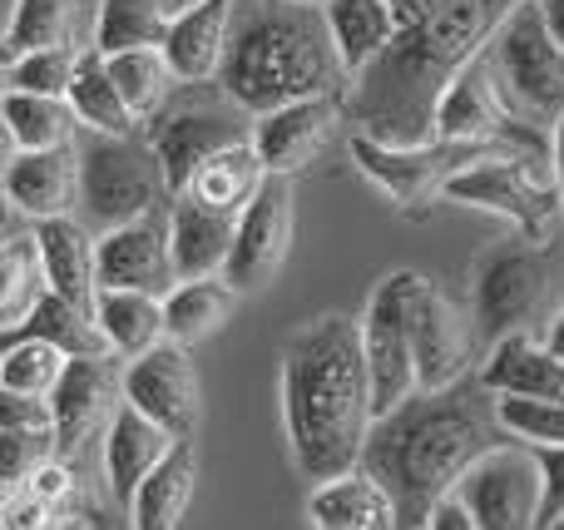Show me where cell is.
<instances>
[{"instance_id": "f6af8a7d", "label": "cell", "mask_w": 564, "mask_h": 530, "mask_svg": "<svg viewBox=\"0 0 564 530\" xmlns=\"http://www.w3.org/2000/svg\"><path fill=\"white\" fill-rule=\"evenodd\" d=\"M50 521H55V511H45L30 491H6L0 496V526L6 530H50Z\"/></svg>"}, {"instance_id": "8d00e7d4", "label": "cell", "mask_w": 564, "mask_h": 530, "mask_svg": "<svg viewBox=\"0 0 564 530\" xmlns=\"http://www.w3.org/2000/svg\"><path fill=\"white\" fill-rule=\"evenodd\" d=\"M10 333L40 337V343L59 347L65 357H109L105 337H99V327H95V313H79V307H69L65 298H55V293L40 298L35 313L20 327H10Z\"/></svg>"}, {"instance_id": "e575fe53", "label": "cell", "mask_w": 564, "mask_h": 530, "mask_svg": "<svg viewBox=\"0 0 564 530\" xmlns=\"http://www.w3.org/2000/svg\"><path fill=\"white\" fill-rule=\"evenodd\" d=\"M75 15H79V0H15L0 40H6L10 60L35 55V50H55V45H75Z\"/></svg>"}, {"instance_id": "7bdbcfd3", "label": "cell", "mask_w": 564, "mask_h": 530, "mask_svg": "<svg viewBox=\"0 0 564 530\" xmlns=\"http://www.w3.org/2000/svg\"><path fill=\"white\" fill-rule=\"evenodd\" d=\"M20 491H30L40 506H45V511L59 516V506H69V496H75V466L59 462V456H50V462L40 466V472L30 476Z\"/></svg>"}, {"instance_id": "5b68a950", "label": "cell", "mask_w": 564, "mask_h": 530, "mask_svg": "<svg viewBox=\"0 0 564 530\" xmlns=\"http://www.w3.org/2000/svg\"><path fill=\"white\" fill-rule=\"evenodd\" d=\"M486 60L510 125L550 134L564 119V50L550 35L540 0H520L500 20L486 40Z\"/></svg>"}, {"instance_id": "7c38bea8", "label": "cell", "mask_w": 564, "mask_h": 530, "mask_svg": "<svg viewBox=\"0 0 564 530\" xmlns=\"http://www.w3.org/2000/svg\"><path fill=\"white\" fill-rule=\"evenodd\" d=\"M456 496L476 530H535L540 462L525 442H500L456 482Z\"/></svg>"}, {"instance_id": "11a10c76", "label": "cell", "mask_w": 564, "mask_h": 530, "mask_svg": "<svg viewBox=\"0 0 564 530\" xmlns=\"http://www.w3.org/2000/svg\"><path fill=\"white\" fill-rule=\"evenodd\" d=\"M10 218H15V208H10V204H6V194H0V228H6Z\"/></svg>"}, {"instance_id": "9f6ffc18", "label": "cell", "mask_w": 564, "mask_h": 530, "mask_svg": "<svg viewBox=\"0 0 564 530\" xmlns=\"http://www.w3.org/2000/svg\"><path fill=\"white\" fill-rule=\"evenodd\" d=\"M312 6H322V0H312Z\"/></svg>"}, {"instance_id": "cb8c5ba5", "label": "cell", "mask_w": 564, "mask_h": 530, "mask_svg": "<svg viewBox=\"0 0 564 530\" xmlns=\"http://www.w3.org/2000/svg\"><path fill=\"white\" fill-rule=\"evenodd\" d=\"M169 446L174 442H169L154 422H144L134 407L119 402V412L109 417V426H105V482H109V496H115L119 511H129L139 482L164 462Z\"/></svg>"}, {"instance_id": "9a60e30c", "label": "cell", "mask_w": 564, "mask_h": 530, "mask_svg": "<svg viewBox=\"0 0 564 530\" xmlns=\"http://www.w3.org/2000/svg\"><path fill=\"white\" fill-rule=\"evenodd\" d=\"M292 244V179H263L258 198L238 214L234 224V248L224 263V283L234 293H258L278 278V268L288 263Z\"/></svg>"}, {"instance_id": "c3c4849f", "label": "cell", "mask_w": 564, "mask_h": 530, "mask_svg": "<svg viewBox=\"0 0 564 530\" xmlns=\"http://www.w3.org/2000/svg\"><path fill=\"white\" fill-rule=\"evenodd\" d=\"M540 343H545L550 353H555L560 363H564V307H555V313H550V323H545V337H540Z\"/></svg>"}, {"instance_id": "6f0895ef", "label": "cell", "mask_w": 564, "mask_h": 530, "mask_svg": "<svg viewBox=\"0 0 564 530\" xmlns=\"http://www.w3.org/2000/svg\"><path fill=\"white\" fill-rule=\"evenodd\" d=\"M0 530H6V526H0Z\"/></svg>"}, {"instance_id": "7a4b0ae2", "label": "cell", "mask_w": 564, "mask_h": 530, "mask_svg": "<svg viewBox=\"0 0 564 530\" xmlns=\"http://www.w3.org/2000/svg\"><path fill=\"white\" fill-rule=\"evenodd\" d=\"M516 6L520 0H441L416 30H401L387 55L347 85L341 109L357 134L391 149L426 144L446 85L486 50Z\"/></svg>"}, {"instance_id": "e0dca14e", "label": "cell", "mask_w": 564, "mask_h": 530, "mask_svg": "<svg viewBox=\"0 0 564 530\" xmlns=\"http://www.w3.org/2000/svg\"><path fill=\"white\" fill-rule=\"evenodd\" d=\"M95 283L99 293H144L164 298L174 288V258H169V214H149L124 224L95 244Z\"/></svg>"}, {"instance_id": "4316f807", "label": "cell", "mask_w": 564, "mask_h": 530, "mask_svg": "<svg viewBox=\"0 0 564 530\" xmlns=\"http://www.w3.org/2000/svg\"><path fill=\"white\" fill-rule=\"evenodd\" d=\"M268 169L263 159H258L253 139H243V144H228L218 149V154H208L204 164L188 174V198H198L204 208H214V214H228L238 218L248 204L258 198V188H263Z\"/></svg>"}, {"instance_id": "816d5d0a", "label": "cell", "mask_w": 564, "mask_h": 530, "mask_svg": "<svg viewBox=\"0 0 564 530\" xmlns=\"http://www.w3.org/2000/svg\"><path fill=\"white\" fill-rule=\"evenodd\" d=\"M15 154H20V149H15V139H10L6 119H0V179H6V169L15 164Z\"/></svg>"}, {"instance_id": "4dcf8cb0", "label": "cell", "mask_w": 564, "mask_h": 530, "mask_svg": "<svg viewBox=\"0 0 564 530\" xmlns=\"http://www.w3.org/2000/svg\"><path fill=\"white\" fill-rule=\"evenodd\" d=\"M95 327L105 337L115 363H134V357L154 353L164 343V313L159 298L144 293H99L95 298Z\"/></svg>"}, {"instance_id": "52a82bcc", "label": "cell", "mask_w": 564, "mask_h": 530, "mask_svg": "<svg viewBox=\"0 0 564 530\" xmlns=\"http://www.w3.org/2000/svg\"><path fill=\"white\" fill-rule=\"evenodd\" d=\"M555 298V258L545 244L530 238H500L476 258L470 278V327L476 343L496 347L500 337L530 333L535 323H550Z\"/></svg>"}, {"instance_id": "484cf974", "label": "cell", "mask_w": 564, "mask_h": 530, "mask_svg": "<svg viewBox=\"0 0 564 530\" xmlns=\"http://www.w3.org/2000/svg\"><path fill=\"white\" fill-rule=\"evenodd\" d=\"M307 521L317 530H397V511L367 472H347L312 486Z\"/></svg>"}, {"instance_id": "f1b7e54d", "label": "cell", "mask_w": 564, "mask_h": 530, "mask_svg": "<svg viewBox=\"0 0 564 530\" xmlns=\"http://www.w3.org/2000/svg\"><path fill=\"white\" fill-rule=\"evenodd\" d=\"M234 288L224 278H198V283H174L159 298V313H164V343L174 347H194L204 337H214L218 327L234 317Z\"/></svg>"}, {"instance_id": "d590c367", "label": "cell", "mask_w": 564, "mask_h": 530, "mask_svg": "<svg viewBox=\"0 0 564 530\" xmlns=\"http://www.w3.org/2000/svg\"><path fill=\"white\" fill-rule=\"evenodd\" d=\"M40 298H45V273H40L35 234L0 238V333L25 323Z\"/></svg>"}, {"instance_id": "b9f144b4", "label": "cell", "mask_w": 564, "mask_h": 530, "mask_svg": "<svg viewBox=\"0 0 564 530\" xmlns=\"http://www.w3.org/2000/svg\"><path fill=\"white\" fill-rule=\"evenodd\" d=\"M540 462V516L535 530L564 526V446H530Z\"/></svg>"}, {"instance_id": "ffe728a7", "label": "cell", "mask_w": 564, "mask_h": 530, "mask_svg": "<svg viewBox=\"0 0 564 530\" xmlns=\"http://www.w3.org/2000/svg\"><path fill=\"white\" fill-rule=\"evenodd\" d=\"M164 214H169V258H174V283L224 278L238 218L214 214V208H204L198 198H188V194L169 198Z\"/></svg>"}, {"instance_id": "d6986e66", "label": "cell", "mask_w": 564, "mask_h": 530, "mask_svg": "<svg viewBox=\"0 0 564 530\" xmlns=\"http://www.w3.org/2000/svg\"><path fill=\"white\" fill-rule=\"evenodd\" d=\"M0 194L15 208V218H75L79 204V159L69 149H40V154H15V164L0 179Z\"/></svg>"}, {"instance_id": "d4e9b609", "label": "cell", "mask_w": 564, "mask_h": 530, "mask_svg": "<svg viewBox=\"0 0 564 530\" xmlns=\"http://www.w3.org/2000/svg\"><path fill=\"white\" fill-rule=\"evenodd\" d=\"M194 482H198V452L194 442H174L169 456L154 472L139 482L134 501H129V526L134 530H178L188 501H194Z\"/></svg>"}, {"instance_id": "ee69618b", "label": "cell", "mask_w": 564, "mask_h": 530, "mask_svg": "<svg viewBox=\"0 0 564 530\" xmlns=\"http://www.w3.org/2000/svg\"><path fill=\"white\" fill-rule=\"evenodd\" d=\"M0 432H50V402L0 387Z\"/></svg>"}, {"instance_id": "836d02e7", "label": "cell", "mask_w": 564, "mask_h": 530, "mask_svg": "<svg viewBox=\"0 0 564 530\" xmlns=\"http://www.w3.org/2000/svg\"><path fill=\"white\" fill-rule=\"evenodd\" d=\"M105 69H109V79H115L119 99L129 105V115L139 119V129H144L149 119H154L159 109L174 99V89H178L174 69L164 65V55H159V50H129V55H109Z\"/></svg>"}, {"instance_id": "681fc988", "label": "cell", "mask_w": 564, "mask_h": 530, "mask_svg": "<svg viewBox=\"0 0 564 530\" xmlns=\"http://www.w3.org/2000/svg\"><path fill=\"white\" fill-rule=\"evenodd\" d=\"M550 164H555V179H560V204H564V119L550 129Z\"/></svg>"}, {"instance_id": "1f68e13d", "label": "cell", "mask_w": 564, "mask_h": 530, "mask_svg": "<svg viewBox=\"0 0 564 530\" xmlns=\"http://www.w3.org/2000/svg\"><path fill=\"white\" fill-rule=\"evenodd\" d=\"M0 119H6L10 139H15L20 154H40V149H69L79 139V125L69 115L65 99L50 95H20L6 89L0 95Z\"/></svg>"}, {"instance_id": "7402d4cb", "label": "cell", "mask_w": 564, "mask_h": 530, "mask_svg": "<svg viewBox=\"0 0 564 530\" xmlns=\"http://www.w3.org/2000/svg\"><path fill=\"white\" fill-rule=\"evenodd\" d=\"M228 15H234V0H198V6L169 15V35L159 45V55L174 69L178 85H214L218 79Z\"/></svg>"}, {"instance_id": "db71d44e", "label": "cell", "mask_w": 564, "mask_h": 530, "mask_svg": "<svg viewBox=\"0 0 564 530\" xmlns=\"http://www.w3.org/2000/svg\"><path fill=\"white\" fill-rule=\"evenodd\" d=\"M188 6H198V0H164L169 15H178V10H188Z\"/></svg>"}, {"instance_id": "91938a15", "label": "cell", "mask_w": 564, "mask_h": 530, "mask_svg": "<svg viewBox=\"0 0 564 530\" xmlns=\"http://www.w3.org/2000/svg\"><path fill=\"white\" fill-rule=\"evenodd\" d=\"M560 530H564V526H560Z\"/></svg>"}, {"instance_id": "f35d334b", "label": "cell", "mask_w": 564, "mask_h": 530, "mask_svg": "<svg viewBox=\"0 0 564 530\" xmlns=\"http://www.w3.org/2000/svg\"><path fill=\"white\" fill-rule=\"evenodd\" d=\"M496 422H500V432L525 446H564V402L496 397Z\"/></svg>"}, {"instance_id": "44dd1931", "label": "cell", "mask_w": 564, "mask_h": 530, "mask_svg": "<svg viewBox=\"0 0 564 530\" xmlns=\"http://www.w3.org/2000/svg\"><path fill=\"white\" fill-rule=\"evenodd\" d=\"M480 387L490 397H525V402H564V363L535 333L500 337L486 347Z\"/></svg>"}, {"instance_id": "d6a6232c", "label": "cell", "mask_w": 564, "mask_h": 530, "mask_svg": "<svg viewBox=\"0 0 564 530\" xmlns=\"http://www.w3.org/2000/svg\"><path fill=\"white\" fill-rule=\"evenodd\" d=\"M169 35L164 0H99L95 20V55H129V50H159Z\"/></svg>"}, {"instance_id": "83f0119b", "label": "cell", "mask_w": 564, "mask_h": 530, "mask_svg": "<svg viewBox=\"0 0 564 530\" xmlns=\"http://www.w3.org/2000/svg\"><path fill=\"white\" fill-rule=\"evenodd\" d=\"M322 20H327L332 50H337L347 79L367 75L397 40V25H391L381 0H322Z\"/></svg>"}, {"instance_id": "74e56055", "label": "cell", "mask_w": 564, "mask_h": 530, "mask_svg": "<svg viewBox=\"0 0 564 530\" xmlns=\"http://www.w3.org/2000/svg\"><path fill=\"white\" fill-rule=\"evenodd\" d=\"M69 357L59 347L40 343V337H20V333H0V387L20 397H35L50 402L59 372H65Z\"/></svg>"}, {"instance_id": "603a6c76", "label": "cell", "mask_w": 564, "mask_h": 530, "mask_svg": "<svg viewBox=\"0 0 564 530\" xmlns=\"http://www.w3.org/2000/svg\"><path fill=\"white\" fill-rule=\"evenodd\" d=\"M40 253V273H45V293L65 298L79 313H95V238L79 228V218H45L30 228Z\"/></svg>"}, {"instance_id": "5bb4252c", "label": "cell", "mask_w": 564, "mask_h": 530, "mask_svg": "<svg viewBox=\"0 0 564 530\" xmlns=\"http://www.w3.org/2000/svg\"><path fill=\"white\" fill-rule=\"evenodd\" d=\"M119 402L134 407L144 422H154L169 442H194L198 372H194V363H188V347L159 343L154 353L124 363V372H119Z\"/></svg>"}, {"instance_id": "f907efd6", "label": "cell", "mask_w": 564, "mask_h": 530, "mask_svg": "<svg viewBox=\"0 0 564 530\" xmlns=\"http://www.w3.org/2000/svg\"><path fill=\"white\" fill-rule=\"evenodd\" d=\"M540 10H545V25L555 35V45L564 50V0H540Z\"/></svg>"}, {"instance_id": "2e32d148", "label": "cell", "mask_w": 564, "mask_h": 530, "mask_svg": "<svg viewBox=\"0 0 564 530\" xmlns=\"http://www.w3.org/2000/svg\"><path fill=\"white\" fill-rule=\"evenodd\" d=\"M119 372L124 367H115V357H69L65 363L50 392V436H55L59 462H75L119 412Z\"/></svg>"}, {"instance_id": "f5cc1de1", "label": "cell", "mask_w": 564, "mask_h": 530, "mask_svg": "<svg viewBox=\"0 0 564 530\" xmlns=\"http://www.w3.org/2000/svg\"><path fill=\"white\" fill-rule=\"evenodd\" d=\"M10 89V50H6V40H0V95Z\"/></svg>"}, {"instance_id": "8992f818", "label": "cell", "mask_w": 564, "mask_h": 530, "mask_svg": "<svg viewBox=\"0 0 564 530\" xmlns=\"http://www.w3.org/2000/svg\"><path fill=\"white\" fill-rule=\"evenodd\" d=\"M75 159H79V228L89 238H105L124 224H139L149 214L169 208V188H164V169H159L154 149L144 144V129L129 139H109V134H85L75 139Z\"/></svg>"}, {"instance_id": "680465c9", "label": "cell", "mask_w": 564, "mask_h": 530, "mask_svg": "<svg viewBox=\"0 0 564 530\" xmlns=\"http://www.w3.org/2000/svg\"><path fill=\"white\" fill-rule=\"evenodd\" d=\"M0 496H6V491H0Z\"/></svg>"}, {"instance_id": "ab89813d", "label": "cell", "mask_w": 564, "mask_h": 530, "mask_svg": "<svg viewBox=\"0 0 564 530\" xmlns=\"http://www.w3.org/2000/svg\"><path fill=\"white\" fill-rule=\"evenodd\" d=\"M75 65H79V45H55V50L20 55V60H10V89L65 99L69 79H75Z\"/></svg>"}, {"instance_id": "bcb514c9", "label": "cell", "mask_w": 564, "mask_h": 530, "mask_svg": "<svg viewBox=\"0 0 564 530\" xmlns=\"http://www.w3.org/2000/svg\"><path fill=\"white\" fill-rule=\"evenodd\" d=\"M381 6H387L391 25H397V35H401V30H416L421 20H426L431 10L441 6V0H381Z\"/></svg>"}, {"instance_id": "f546056e", "label": "cell", "mask_w": 564, "mask_h": 530, "mask_svg": "<svg viewBox=\"0 0 564 530\" xmlns=\"http://www.w3.org/2000/svg\"><path fill=\"white\" fill-rule=\"evenodd\" d=\"M65 105L85 134H109V139L139 134V119L129 115V105L119 99L115 79H109L105 60H99L95 50H79V65H75V79H69V89H65Z\"/></svg>"}, {"instance_id": "60d3db41", "label": "cell", "mask_w": 564, "mask_h": 530, "mask_svg": "<svg viewBox=\"0 0 564 530\" xmlns=\"http://www.w3.org/2000/svg\"><path fill=\"white\" fill-rule=\"evenodd\" d=\"M55 456L50 432H0V491H20Z\"/></svg>"}, {"instance_id": "7dc6e473", "label": "cell", "mask_w": 564, "mask_h": 530, "mask_svg": "<svg viewBox=\"0 0 564 530\" xmlns=\"http://www.w3.org/2000/svg\"><path fill=\"white\" fill-rule=\"evenodd\" d=\"M421 530H476V521L466 516V506H460L456 496H446V501L426 516V526H421Z\"/></svg>"}, {"instance_id": "30bf717a", "label": "cell", "mask_w": 564, "mask_h": 530, "mask_svg": "<svg viewBox=\"0 0 564 530\" xmlns=\"http://www.w3.org/2000/svg\"><path fill=\"white\" fill-rule=\"evenodd\" d=\"M506 154V144H451V139H426L416 149L371 144L367 134H351V159L357 169L401 208V214H426L436 198H446L451 179L466 174L480 159Z\"/></svg>"}, {"instance_id": "6da1fadb", "label": "cell", "mask_w": 564, "mask_h": 530, "mask_svg": "<svg viewBox=\"0 0 564 530\" xmlns=\"http://www.w3.org/2000/svg\"><path fill=\"white\" fill-rule=\"evenodd\" d=\"M500 436L506 432L496 422V397L480 387V377H460L456 387L416 392L397 412L371 422L357 472L387 491L397 530H421L460 476L490 446H500Z\"/></svg>"}, {"instance_id": "ac0fdd59", "label": "cell", "mask_w": 564, "mask_h": 530, "mask_svg": "<svg viewBox=\"0 0 564 530\" xmlns=\"http://www.w3.org/2000/svg\"><path fill=\"white\" fill-rule=\"evenodd\" d=\"M347 95L332 99H297V105H282L273 115L253 119V149L263 159V169L273 179H292L322 154L337 125H347V109H341Z\"/></svg>"}, {"instance_id": "ba28073f", "label": "cell", "mask_w": 564, "mask_h": 530, "mask_svg": "<svg viewBox=\"0 0 564 530\" xmlns=\"http://www.w3.org/2000/svg\"><path fill=\"white\" fill-rule=\"evenodd\" d=\"M446 198L510 218L520 228V238L545 248L564 228L560 179H555V164H550V149H506L496 159H480L466 174L451 179Z\"/></svg>"}, {"instance_id": "4fadbf2b", "label": "cell", "mask_w": 564, "mask_h": 530, "mask_svg": "<svg viewBox=\"0 0 564 530\" xmlns=\"http://www.w3.org/2000/svg\"><path fill=\"white\" fill-rule=\"evenodd\" d=\"M401 293H406V273L381 278L367 298V313L357 317L361 363H367V387H371V422H381L387 412H397L401 402L416 397V357H411Z\"/></svg>"}, {"instance_id": "9c48e42d", "label": "cell", "mask_w": 564, "mask_h": 530, "mask_svg": "<svg viewBox=\"0 0 564 530\" xmlns=\"http://www.w3.org/2000/svg\"><path fill=\"white\" fill-rule=\"evenodd\" d=\"M243 139H253V115H243L218 85H178L174 99L144 125V144L154 149L159 169H164L169 198L184 194L188 174L208 154L243 144Z\"/></svg>"}, {"instance_id": "8fae6325", "label": "cell", "mask_w": 564, "mask_h": 530, "mask_svg": "<svg viewBox=\"0 0 564 530\" xmlns=\"http://www.w3.org/2000/svg\"><path fill=\"white\" fill-rule=\"evenodd\" d=\"M401 313H406L411 357H416V392H441V387H456L460 377H470L476 327H470V313L456 298L441 293V283L406 273Z\"/></svg>"}, {"instance_id": "3957f363", "label": "cell", "mask_w": 564, "mask_h": 530, "mask_svg": "<svg viewBox=\"0 0 564 530\" xmlns=\"http://www.w3.org/2000/svg\"><path fill=\"white\" fill-rule=\"evenodd\" d=\"M282 422L292 462L307 482H332L361 466L371 432V387L357 317L327 313L282 343Z\"/></svg>"}, {"instance_id": "277c9868", "label": "cell", "mask_w": 564, "mask_h": 530, "mask_svg": "<svg viewBox=\"0 0 564 530\" xmlns=\"http://www.w3.org/2000/svg\"><path fill=\"white\" fill-rule=\"evenodd\" d=\"M218 89L243 115L263 119L297 99L347 95V69L332 50L322 6L312 0H234Z\"/></svg>"}]
</instances>
